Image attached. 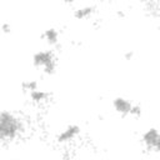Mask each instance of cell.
Here are the masks:
<instances>
[{"label": "cell", "mask_w": 160, "mask_h": 160, "mask_svg": "<svg viewBox=\"0 0 160 160\" xmlns=\"http://www.w3.org/2000/svg\"><path fill=\"white\" fill-rule=\"evenodd\" d=\"M21 124L16 116L9 111H2L0 115V136L2 140H12L20 132Z\"/></svg>", "instance_id": "1"}, {"label": "cell", "mask_w": 160, "mask_h": 160, "mask_svg": "<svg viewBox=\"0 0 160 160\" xmlns=\"http://www.w3.org/2000/svg\"><path fill=\"white\" fill-rule=\"evenodd\" d=\"M32 64L36 68H42L44 72L48 75L54 74V71L56 69V61H55L52 51H50V50L38 51L32 56Z\"/></svg>", "instance_id": "2"}, {"label": "cell", "mask_w": 160, "mask_h": 160, "mask_svg": "<svg viewBox=\"0 0 160 160\" xmlns=\"http://www.w3.org/2000/svg\"><path fill=\"white\" fill-rule=\"evenodd\" d=\"M132 105L128 99L122 98V96H118L112 100V106L115 109V111L118 114H120L121 116H128L130 115V111L132 109Z\"/></svg>", "instance_id": "3"}, {"label": "cell", "mask_w": 160, "mask_h": 160, "mask_svg": "<svg viewBox=\"0 0 160 160\" xmlns=\"http://www.w3.org/2000/svg\"><path fill=\"white\" fill-rule=\"evenodd\" d=\"M80 132V128L75 124L72 125H69L66 129H64L58 136H56V141L60 142V144H65V142H69L71 140H74Z\"/></svg>", "instance_id": "4"}, {"label": "cell", "mask_w": 160, "mask_h": 160, "mask_svg": "<svg viewBox=\"0 0 160 160\" xmlns=\"http://www.w3.org/2000/svg\"><path fill=\"white\" fill-rule=\"evenodd\" d=\"M160 135V131L155 128H151L149 130H146L142 135V142L145 144V146L148 149H154L156 141H158V138Z\"/></svg>", "instance_id": "5"}, {"label": "cell", "mask_w": 160, "mask_h": 160, "mask_svg": "<svg viewBox=\"0 0 160 160\" xmlns=\"http://www.w3.org/2000/svg\"><path fill=\"white\" fill-rule=\"evenodd\" d=\"M44 38H45V40L49 45H55L59 41V32H58L56 29L51 28V29H48L44 32Z\"/></svg>", "instance_id": "6"}, {"label": "cell", "mask_w": 160, "mask_h": 160, "mask_svg": "<svg viewBox=\"0 0 160 160\" xmlns=\"http://www.w3.org/2000/svg\"><path fill=\"white\" fill-rule=\"evenodd\" d=\"M92 11H94L92 6H85V8H81V9H76L74 11V16L78 20H82V19H86Z\"/></svg>", "instance_id": "7"}, {"label": "cell", "mask_w": 160, "mask_h": 160, "mask_svg": "<svg viewBox=\"0 0 160 160\" xmlns=\"http://www.w3.org/2000/svg\"><path fill=\"white\" fill-rule=\"evenodd\" d=\"M29 95H30V98L34 102H41L48 98V92L44 91V90H40V89H36V90L31 91Z\"/></svg>", "instance_id": "8"}, {"label": "cell", "mask_w": 160, "mask_h": 160, "mask_svg": "<svg viewBox=\"0 0 160 160\" xmlns=\"http://www.w3.org/2000/svg\"><path fill=\"white\" fill-rule=\"evenodd\" d=\"M21 88H22L24 91H28V92L30 94L31 91H34V90L38 89V82H36L35 80H25V81L21 84Z\"/></svg>", "instance_id": "9"}, {"label": "cell", "mask_w": 160, "mask_h": 160, "mask_svg": "<svg viewBox=\"0 0 160 160\" xmlns=\"http://www.w3.org/2000/svg\"><path fill=\"white\" fill-rule=\"evenodd\" d=\"M141 114V108L139 105H132V109L130 111V115L131 116H140Z\"/></svg>", "instance_id": "10"}, {"label": "cell", "mask_w": 160, "mask_h": 160, "mask_svg": "<svg viewBox=\"0 0 160 160\" xmlns=\"http://www.w3.org/2000/svg\"><path fill=\"white\" fill-rule=\"evenodd\" d=\"M154 150H155V151H160V135H159L158 141H156V144H155V146H154Z\"/></svg>", "instance_id": "11"}, {"label": "cell", "mask_w": 160, "mask_h": 160, "mask_svg": "<svg viewBox=\"0 0 160 160\" xmlns=\"http://www.w3.org/2000/svg\"><path fill=\"white\" fill-rule=\"evenodd\" d=\"M131 56H132V54H131V52H128V54L125 55V58H126V59H130Z\"/></svg>", "instance_id": "12"}]
</instances>
